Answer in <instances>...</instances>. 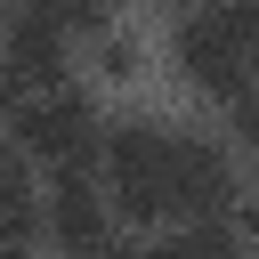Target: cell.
Instances as JSON below:
<instances>
[{
  "label": "cell",
  "instance_id": "10",
  "mask_svg": "<svg viewBox=\"0 0 259 259\" xmlns=\"http://www.w3.org/2000/svg\"><path fill=\"white\" fill-rule=\"evenodd\" d=\"M227 130H235V154H259V81L227 97Z\"/></svg>",
  "mask_w": 259,
  "mask_h": 259
},
{
  "label": "cell",
  "instance_id": "14",
  "mask_svg": "<svg viewBox=\"0 0 259 259\" xmlns=\"http://www.w3.org/2000/svg\"><path fill=\"white\" fill-rule=\"evenodd\" d=\"M178 8H210V0H178Z\"/></svg>",
  "mask_w": 259,
  "mask_h": 259
},
{
  "label": "cell",
  "instance_id": "3",
  "mask_svg": "<svg viewBox=\"0 0 259 259\" xmlns=\"http://www.w3.org/2000/svg\"><path fill=\"white\" fill-rule=\"evenodd\" d=\"M170 73H178L194 97H235V89L259 81V57H251V40L227 24V8L210 0V8H186V16H178V32H170Z\"/></svg>",
  "mask_w": 259,
  "mask_h": 259
},
{
  "label": "cell",
  "instance_id": "4",
  "mask_svg": "<svg viewBox=\"0 0 259 259\" xmlns=\"http://www.w3.org/2000/svg\"><path fill=\"white\" fill-rule=\"evenodd\" d=\"M235 194H243V170H235V146L227 138H202V130H178L170 138V219H235Z\"/></svg>",
  "mask_w": 259,
  "mask_h": 259
},
{
  "label": "cell",
  "instance_id": "9",
  "mask_svg": "<svg viewBox=\"0 0 259 259\" xmlns=\"http://www.w3.org/2000/svg\"><path fill=\"white\" fill-rule=\"evenodd\" d=\"M40 8H49V16H57V24L73 32V40H89V32H97V24L113 16V0H40Z\"/></svg>",
  "mask_w": 259,
  "mask_h": 259
},
{
  "label": "cell",
  "instance_id": "2",
  "mask_svg": "<svg viewBox=\"0 0 259 259\" xmlns=\"http://www.w3.org/2000/svg\"><path fill=\"white\" fill-rule=\"evenodd\" d=\"M8 138H16L40 170H97L105 113H97V97H89V89L49 81V89H32V97L8 113Z\"/></svg>",
  "mask_w": 259,
  "mask_h": 259
},
{
  "label": "cell",
  "instance_id": "12",
  "mask_svg": "<svg viewBox=\"0 0 259 259\" xmlns=\"http://www.w3.org/2000/svg\"><path fill=\"white\" fill-rule=\"evenodd\" d=\"M97 259H170V243H121V235H113Z\"/></svg>",
  "mask_w": 259,
  "mask_h": 259
},
{
  "label": "cell",
  "instance_id": "6",
  "mask_svg": "<svg viewBox=\"0 0 259 259\" xmlns=\"http://www.w3.org/2000/svg\"><path fill=\"white\" fill-rule=\"evenodd\" d=\"M40 162L0 130V235H16V243H40V178H32Z\"/></svg>",
  "mask_w": 259,
  "mask_h": 259
},
{
  "label": "cell",
  "instance_id": "13",
  "mask_svg": "<svg viewBox=\"0 0 259 259\" xmlns=\"http://www.w3.org/2000/svg\"><path fill=\"white\" fill-rule=\"evenodd\" d=\"M0 259H32V243H16V235H0Z\"/></svg>",
  "mask_w": 259,
  "mask_h": 259
},
{
  "label": "cell",
  "instance_id": "8",
  "mask_svg": "<svg viewBox=\"0 0 259 259\" xmlns=\"http://www.w3.org/2000/svg\"><path fill=\"white\" fill-rule=\"evenodd\" d=\"M170 259H243V227L235 219H186L170 235Z\"/></svg>",
  "mask_w": 259,
  "mask_h": 259
},
{
  "label": "cell",
  "instance_id": "7",
  "mask_svg": "<svg viewBox=\"0 0 259 259\" xmlns=\"http://www.w3.org/2000/svg\"><path fill=\"white\" fill-rule=\"evenodd\" d=\"M89 65H97L105 81H138V73H146V40H138V24H113V16H105V24L89 32Z\"/></svg>",
  "mask_w": 259,
  "mask_h": 259
},
{
  "label": "cell",
  "instance_id": "5",
  "mask_svg": "<svg viewBox=\"0 0 259 259\" xmlns=\"http://www.w3.org/2000/svg\"><path fill=\"white\" fill-rule=\"evenodd\" d=\"M40 243L57 259H97L113 243V202L89 186V170H57V186H40Z\"/></svg>",
  "mask_w": 259,
  "mask_h": 259
},
{
  "label": "cell",
  "instance_id": "1",
  "mask_svg": "<svg viewBox=\"0 0 259 259\" xmlns=\"http://www.w3.org/2000/svg\"><path fill=\"white\" fill-rule=\"evenodd\" d=\"M170 121H105V146H97V178H105V202L113 219L130 227H162L170 219Z\"/></svg>",
  "mask_w": 259,
  "mask_h": 259
},
{
  "label": "cell",
  "instance_id": "11",
  "mask_svg": "<svg viewBox=\"0 0 259 259\" xmlns=\"http://www.w3.org/2000/svg\"><path fill=\"white\" fill-rule=\"evenodd\" d=\"M219 8H227V24H235V32L251 40V57H259V0H219Z\"/></svg>",
  "mask_w": 259,
  "mask_h": 259
}]
</instances>
